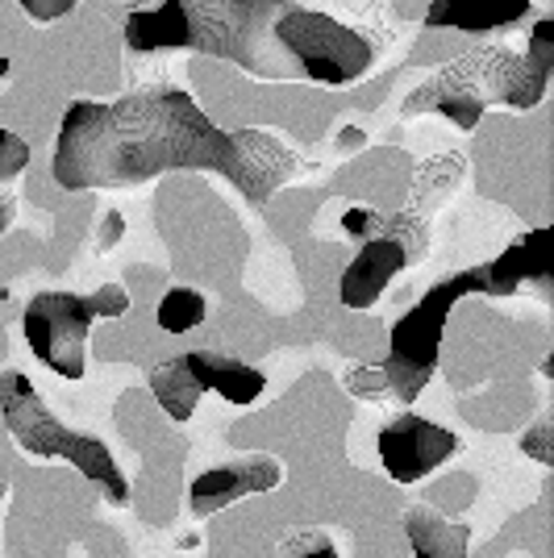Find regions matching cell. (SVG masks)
Masks as SVG:
<instances>
[{"label": "cell", "mask_w": 554, "mask_h": 558, "mask_svg": "<svg viewBox=\"0 0 554 558\" xmlns=\"http://www.w3.org/2000/svg\"><path fill=\"white\" fill-rule=\"evenodd\" d=\"M167 171H217L251 205H267L297 159L258 130H217L180 88L130 93L109 105L75 100L63 113L50 159L59 187H138Z\"/></svg>", "instance_id": "obj_1"}, {"label": "cell", "mask_w": 554, "mask_h": 558, "mask_svg": "<svg viewBox=\"0 0 554 558\" xmlns=\"http://www.w3.org/2000/svg\"><path fill=\"white\" fill-rule=\"evenodd\" d=\"M471 292H487V263L484 267H471V271H459V276L438 279L393 326L388 359L380 367H350L347 392L368 396V400L396 396L400 404H413L417 396L425 392V384L434 379V372H438V347L446 317Z\"/></svg>", "instance_id": "obj_2"}, {"label": "cell", "mask_w": 554, "mask_h": 558, "mask_svg": "<svg viewBox=\"0 0 554 558\" xmlns=\"http://www.w3.org/2000/svg\"><path fill=\"white\" fill-rule=\"evenodd\" d=\"M0 413L13 434V442L22 446L34 459H63V463L80 466L96 488L105 492V500L113 505H130V484L121 475L109 446L93 438V434H75L63 421L43 404V396L34 392V384L22 372L0 375Z\"/></svg>", "instance_id": "obj_3"}, {"label": "cell", "mask_w": 554, "mask_h": 558, "mask_svg": "<svg viewBox=\"0 0 554 558\" xmlns=\"http://www.w3.org/2000/svg\"><path fill=\"white\" fill-rule=\"evenodd\" d=\"M130 308V296L121 283H105L93 296L75 292H38L25 308V338L38 363L63 379L84 375V350H88V329L96 317H121Z\"/></svg>", "instance_id": "obj_4"}, {"label": "cell", "mask_w": 554, "mask_h": 558, "mask_svg": "<svg viewBox=\"0 0 554 558\" xmlns=\"http://www.w3.org/2000/svg\"><path fill=\"white\" fill-rule=\"evenodd\" d=\"M272 38L297 59V68L317 80L325 88H347L359 75H368L371 38L350 29V25L325 17L317 9H304L297 0H288V9L272 22Z\"/></svg>", "instance_id": "obj_5"}, {"label": "cell", "mask_w": 554, "mask_h": 558, "mask_svg": "<svg viewBox=\"0 0 554 558\" xmlns=\"http://www.w3.org/2000/svg\"><path fill=\"white\" fill-rule=\"evenodd\" d=\"M288 9V0H184L192 25V50L226 54L246 71L263 68L258 47L267 43L272 22Z\"/></svg>", "instance_id": "obj_6"}, {"label": "cell", "mask_w": 554, "mask_h": 558, "mask_svg": "<svg viewBox=\"0 0 554 558\" xmlns=\"http://www.w3.org/2000/svg\"><path fill=\"white\" fill-rule=\"evenodd\" d=\"M554 71V22L533 25V38L526 54H508L496 50L484 68L475 71V88L484 105H508V109H533L546 80Z\"/></svg>", "instance_id": "obj_7"}, {"label": "cell", "mask_w": 554, "mask_h": 558, "mask_svg": "<svg viewBox=\"0 0 554 558\" xmlns=\"http://www.w3.org/2000/svg\"><path fill=\"white\" fill-rule=\"evenodd\" d=\"M459 438L450 429H442L434 421L417 417V413H400L396 421H388L375 438V450H380V463L388 466L396 484H417L425 480L434 466H442L455 450H459Z\"/></svg>", "instance_id": "obj_8"}, {"label": "cell", "mask_w": 554, "mask_h": 558, "mask_svg": "<svg viewBox=\"0 0 554 558\" xmlns=\"http://www.w3.org/2000/svg\"><path fill=\"white\" fill-rule=\"evenodd\" d=\"M284 480V471L272 454H251V459H238L226 466H208L192 480L188 492V505L196 517H213V512L230 509L233 500L254 496V492H272Z\"/></svg>", "instance_id": "obj_9"}, {"label": "cell", "mask_w": 554, "mask_h": 558, "mask_svg": "<svg viewBox=\"0 0 554 558\" xmlns=\"http://www.w3.org/2000/svg\"><path fill=\"white\" fill-rule=\"evenodd\" d=\"M409 263H413V255L405 251L400 238H368L363 251L354 255V263L342 271L338 296H342L347 308H371L380 301V292L388 288V279L400 276Z\"/></svg>", "instance_id": "obj_10"}, {"label": "cell", "mask_w": 554, "mask_h": 558, "mask_svg": "<svg viewBox=\"0 0 554 558\" xmlns=\"http://www.w3.org/2000/svg\"><path fill=\"white\" fill-rule=\"evenodd\" d=\"M551 230H530L526 238L508 242L496 263H487V296H513L521 283H546L551 279Z\"/></svg>", "instance_id": "obj_11"}, {"label": "cell", "mask_w": 554, "mask_h": 558, "mask_svg": "<svg viewBox=\"0 0 554 558\" xmlns=\"http://www.w3.org/2000/svg\"><path fill=\"white\" fill-rule=\"evenodd\" d=\"M526 17H530V0H430L425 25L487 34V29H508Z\"/></svg>", "instance_id": "obj_12"}, {"label": "cell", "mask_w": 554, "mask_h": 558, "mask_svg": "<svg viewBox=\"0 0 554 558\" xmlns=\"http://www.w3.org/2000/svg\"><path fill=\"white\" fill-rule=\"evenodd\" d=\"M184 363L201 379L205 392H221L230 404H251L254 396H263V388H267V375L258 367H246L221 350H192V354H184Z\"/></svg>", "instance_id": "obj_13"}, {"label": "cell", "mask_w": 554, "mask_h": 558, "mask_svg": "<svg viewBox=\"0 0 554 558\" xmlns=\"http://www.w3.org/2000/svg\"><path fill=\"white\" fill-rule=\"evenodd\" d=\"M125 43L142 54L188 50L192 47V25H188L184 0H162L159 9H134L125 22Z\"/></svg>", "instance_id": "obj_14"}, {"label": "cell", "mask_w": 554, "mask_h": 558, "mask_svg": "<svg viewBox=\"0 0 554 558\" xmlns=\"http://www.w3.org/2000/svg\"><path fill=\"white\" fill-rule=\"evenodd\" d=\"M405 537L413 546V558H467L471 530L462 521H450L434 509H409L405 512Z\"/></svg>", "instance_id": "obj_15"}, {"label": "cell", "mask_w": 554, "mask_h": 558, "mask_svg": "<svg viewBox=\"0 0 554 558\" xmlns=\"http://www.w3.org/2000/svg\"><path fill=\"white\" fill-rule=\"evenodd\" d=\"M150 392H155V400L162 404L167 417L188 421L192 413H196V404H201L205 388H201V379L192 375V367H188L184 354H180V359H167V363L155 367V375H150Z\"/></svg>", "instance_id": "obj_16"}, {"label": "cell", "mask_w": 554, "mask_h": 558, "mask_svg": "<svg viewBox=\"0 0 554 558\" xmlns=\"http://www.w3.org/2000/svg\"><path fill=\"white\" fill-rule=\"evenodd\" d=\"M205 322V296L192 288H171L159 304V326L167 333H188Z\"/></svg>", "instance_id": "obj_17"}, {"label": "cell", "mask_w": 554, "mask_h": 558, "mask_svg": "<svg viewBox=\"0 0 554 558\" xmlns=\"http://www.w3.org/2000/svg\"><path fill=\"white\" fill-rule=\"evenodd\" d=\"M25 167H29V146H25V138L9 134V130H0V180L22 175Z\"/></svg>", "instance_id": "obj_18"}, {"label": "cell", "mask_w": 554, "mask_h": 558, "mask_svg": "<svg viewBox=\"0 0 554 558\" xmlns=\"http://www.w3.org/2000/svg\"><path fill=\"white\" fill-rule=\"evenodd\" d=\"M279 558H338V550L325 534H292L284 542Z\"/></svg>", "instance_id": "obj_19"}, {"label": "cell", "mask_w": 554, "mask_h": 558, "mask_svg": "<svg viewBox=\"0 0 554 558\" xmlns=\"http://www.w3.org/2000/svg\"><path fill=\"white\" fill-rule=\"evenodd\" d=\"M551 434H554V429H551V421H538V425H533L530 434L521 438V450H526L530 459H538V463H542V466H551V463H554Z\"/></svg>", "instance_id": "obj_20"}, {"label": "cell", "mask_w": 554, "mask_h": 558, "mask_svg": "<svg viewBox=\"0 0 554 558\" xmlns=\"http://www.w3.org/2000/svg\"><path fill=\"white\" fill-rule=\"evenodd\" d=\"M75 0H22V9L34 22H59L63 13H71Z\"/></svg>", "instance_id": "obj_21"}, {"label": "cell", "mask_w": 554, "mask_h": 558, "mask_svg": "<svg viewBox=\"0 0 554 558\" xmlns=\"http://www.w3.org/2000/svg\"><path fill=\"white\" fill-rule=\"evenodd\" d=\"M342 226H347V233H368L371 226H380V217L368 209H350L347 217H342Z\"/></svg>", "instance_id": "obj_22"}, {"label": "cell", "mask_w": 554, "mask_h": 558, "mask_svg": "<svg viewBox=\"0 0 554 558\" xmlns=\"http://www.w3.org/2000/svg\"><path fill=\"white\" fill-rule=\"evenodd\" d=\"M121 230H125V226H121V217H109V221H105V230H100V246H96V251H109Z\"/></svg>", "instance_id": "obj_23"}, {"label": "cell", "mask_w": 554, "mask_h": 558, "mask_svg": "<svg viewBox=\"0 0 554 558\" xmlns=\"http://www.w3.org/2000/svg\"><path fill=\"white\" fill-rule=\"evenodd\" d=\"M9 221H13V196L0 192V233L9 230Z\"/></svg>", "instance_id": "obj_24"}, {"label": "cell", "mask_w": 554, "mask_h": 558, "mask_svg": "<svg viewBox=\"0 0 554 558\" xmlns=\"http://www.w3.org/2000/svg\"><path fill=\"white\" fill-rule=\"evenodd\" d=\"M342 146H347V150H350V146H363V134H359V130H354V134H347V138H342Z\"/></svg>", "instance_id": "obj_25"}, {"label": "cell", "mask_w": 554, "mask_h": 558, "mask_svg": "<svg viewBox=\"0 0 554 558\" xmlns=\"http://www.w3.org/2000/svg\"><path fill=\"white\" fill-rule=\"evenodd\" d=\"M4 301H9V288H4V283H0V308H4Z\"/></svg>", "instance_id": "obj_26"}, {"label": "cell", "mask_w": 554, "mask_h": 558, "mask_svg": "<svg viewBox=\"0 0 554 558\" xmlns=\"http://www.w3.org/2000/svg\"><path fill=\"white\" fill-rule=\"evenodd\" d=\"M0 500H4V484H0Z\"/></svg>", "instance_id": "obj_27"}]
</instances>
